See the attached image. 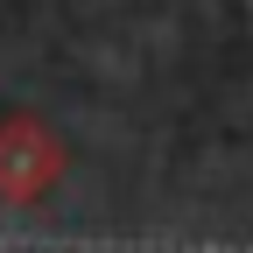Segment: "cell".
I'll use <instances>...</instances> for the list:
<instances>
[{"label":"cell","mask_w":253,"mask_h":253,"mask_svg":"<svg viewBox=\"0 0 253 253\" xmlns=\"http://www.w3.org/2000/svg\"><path fill=\"white\" fill-rule=\"evenodd\" d=\"M56 176H63V141L49 126L28 120V113L0 120V197L7 204H36V197H49Z\"/></svg>","instance_id":"6da1fadb"}]
</instances>
